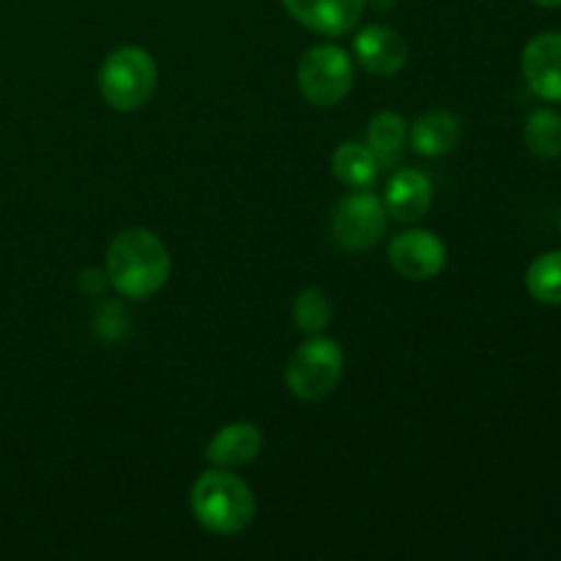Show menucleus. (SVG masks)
I'll use <instances>...</instances> for the list:
<instances>
[{"label": "nucleus", "mask_w": 561, "mask_h": 561, "mask_svg": "<svg viewBox=\"0 0 561 561\" xmlns=\"http://www.w3.org/2000/svg\"><path fill=\"white\" fill-rule=\"evenodd\" d=\"M170 252L146 228L121 230L107 250V277L126 299H151L170 279Z\"/></svg>", "instance_id": "1"}, {"label": "nucleus", "mask_w": 561, "mask_h": 561, "mask_svg": "<svg viewBox=\"0 0 561 561\" xmlns=\"http://www.w3.org/2000/svg\"><path fill=\"white\" fill-rule=\"evenodd\" d=\"M192 513L214 535H239L255 518V496L241 477L228 469H211L192 485Z\"/></svg>", "instance_id": "2"}, {"label": "nucleus", "mask_w": 561, "mask_h": 561, "mask_svg": "<svg viewBox=\"0 0 561 561\" xmlns=\"http://www.w3.org/2000/svg\"><path fill=\"white\" fill-rule=\"evenodd\" d=\"M157 88V64L142 47H121L107 55L99 69V93L121 113H131L148 104Z\"/></svg>", "instance_id": "3"}, {"label": "nucleus", "mask_w": 561, "mask_h": 561, "mask_svg": "<svg viewBox=\"0 0 561 561\" xmlns=\"http://www.w3.org/2000/svg\"><path fill=\"white\" fill-rule=\"evenodd\" d=\"M345 370V354L332 337H310L301 343L285 367V383L290 394L307 403L323 400L334 392Z\"/></svg>", "instance_id": "4"}, {"label": "nucleus", "mask_w": 561, "mask_h": 561, "mask_svg": "<svg viewBox=\"0 0 561 561\" xmlns=\"http://www.w3.org/2000/svg\"><path fill=\"white\" fill-rule=\"evenodd\" d=\"M301 96L316 107H334L354 88V60L337 44H318L296 69Z\"/></svg>", "instance_id": "5"}, {"label": "nucleus", "mask_w": 561, "mask_h": 561, "mask_svg": "<svg viewBox=\"0 0 561 561\" xmlns=\"http://www.w3.org/2000/svg\"><path fill=\"white\" fill-rule=\"evenodd\" d=\"M387 208H383L381 197L373 192L359 190L354 195L343 197L334 208L332 217V233L343 250L362 252L376 247L387 233Z\"/></svg>", "instance_id": "6"}, {"label": "nucleus", "mask_w": 561, "mask_h": 561, "mask_svg": "<svg viewBox=\"0 0 561 561\" xmlns=\"http://www.w3.org/2000/svg\"><path fill=\"white\" fill-rule=\"evenodd\" d=\"M389 263L394 272L414 283L438 277L447 266V247L433 230L411 228L392 236L389 241Z\"/></svg>", "instance_id": "7"}, {"label": "nucleus", "mask_w": 561, "mask_h": 561, "mask_svg": "<svg viewBox=\"0 0 561 561\" xmlns=\"http://www.w3.org/2000/svg\"><path fill=\"white\" fill-rule=\"evenodd\" d=\"M526 85L546 102H561V31L537 33L520 55Z\"/></svg>", "instance_id": "8"}, {"label": "nucleus", "mask_w": 561, "mask_h": 561, "mask_svg": "<svg viewBox=\"0 0 561 561\" xmlns=\"http://www.w3.org/2000/svg\"><path fill=\"white\" fill-rule=\"evenodd\" d=\"M288 14L307 31L343 36L359 25L367 0H283Z\"/></svg>", "instance_id": "9"}, {"label": "nucleus", "mask_w": 561, "mask_h": 561, "mask_svg": "<svg viewBox=\"0 0 561 561\" xmlns=\"http://www.w3.org/2000/svg\"><path fill=\"white\" fill-rule=\"evenodd\" d=\"M354 53L365 71L376 77H392L405 66L409 44L394 27L367 25L356 33Z\"/></svg>", "instance_id": "10"}, {"label": "nucleus", "mask_w": 561, "mask_h": 561, "mask_svg": "<svg viewBox=\"0 0 561 561\" xmlns=\"http://www.w3.org/2000/svg\"><path fill=\"white\" fill-rule=\"evenodd\" d=\"M433 203V184L422 170L400 168L389 175L383 190V208L398 222H416Z\"/></svg>", "instance_id": "11"}, {"label": "nucleus", "mask_w": 561, "mask_h": 561, "mask_svg": "<svg viewBox=\"0 0 561 561\" xmlns=\"http://www.w3.org/2000/svg\"><path fill=\"white\" fill-rule=\"evenodd\" d=\"M263 449V433L250 422H233L225 425L217 436L208 442L206 458L217 469H239V466L252 463Z\"/></svg>", "instance_id": "12"}, {"label": "nucleus", "mask_w": 561, "mask_h": 561, "mask_svg": "<svg viewBox=\"0 0 561 561\" xmlns=\"http://www.w3.org/2000/svg\"><path fill=\"white\" fill-rule=\"evenodd\" d=\"M460 135V118L449 110H431V113L420 115L411 126V146L422 157H444L458 148Z\"/></svg>", "instance_id": "13"}, {"label": "nucleus", "mask_w": 561, "mask_h": 561, "mask_svg": "<svg viewBox=\"0 0 561 561\" xmlns=\"http://www.w3.org/2000/svg\"><path fill=\"white\" fill-rule=\"evenodd\" d=\"M378 159L362 142H340L337 151L332 157V170L337 175L340 184L351 186V190H370L378 179Z\"/></svg>", "instance_id": "14"}, {"label": "nucleus", "mask_w": 561, "mask_h": 561, "mask_svg": "<svg viewBox=\"0 0 561 561\" xmlns=\"http://www.w3.org/2000/svg\"><path fill=\"white\" fill-rule=\"evenodd\" d=\"M405 137H409V126H405L403 115L392 113V110L376 113L370 126H367V148L376 153L381 168H392L398 162L400 153H403Z\"/></svg>", "instance_id": "15"}, {"label": "nucleus", "mask_w": 561, "mask_h": 561, "mask_svg": "<svg viewBox=\"0 0 561 561\" xmlns=\"http://www.w3.org/2000/svg\"><path fill=\"white\" fill-rule=\"evenodd\" d=\"M524 140L537 159L561 157V113L551 107L535 110L526 118Z\"/></svg>", "instance_id": "16"}, {"label": "nucleus", "mask_w": 561, "mask_h": 561, "mask_svg": "<svg viewBox=\"0 0 561 561\" xmlns=\"http://www.w3.org/2000/svg\"><path fill=\"white\" fill-rule=\"evenodd\" d=\"M526 288L542 305L561 307V250L542 252L526 268Z\"/></svg>", "instance_id": "17"}, {"label": "nucleus", "mask_w": 561, "mask_h": 561, "mask_svg": "<svg viewBox=\"0 0 561 561\" xmlns=\"http://www.w3.org/2000/svg\"><path fill=\"white\" fill-rule=\"evenodd\" d=\"M332 299L321 288H305L294 301V321L301 332L318 334L332 323Z\"/></svg>", "instance_id": "18"}, {"label": "nucleus", "mask_w": 561, "mask_h": 561, "mask_svg": "<svg viewBox=\"0 0 561 561\" xmlns=\"http://www.w3.org/2000/svg\"><path fill=\"white\" fill-rule=\"evenodd\" d=\"M531 3L542 5V9H559V5H561V0H531Z\"/></svg>", "instance_id": "19"}, {"label": "nucleus", "mask_w": 561, "mask_h": 561, "mask_svg": "<svg viewBox=\"0 0 561 561\" xmlns=\"http://www.w3.org/2000/svg\"><path fill=\"white\" fill-rule=\"evenodd\" d=\"M559 228H561V214H559Z\"/></svg>", "instance_id": "20"}]
</instances>
